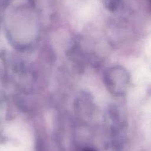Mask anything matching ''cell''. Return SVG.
Masks as SVG:
<instances>
[{
    "mask_svg": "<svg viewBox=\"0 0 151 151\" xmlns=\"http://www.w3.org/2000/svg\"><path fill=\"white\" fill-rule=\"evenodd\" d=\"M121 0H104V4L109 11H114L120 4Z\"/></svg>",
    "mask_w": 151,
    "mask_h": 151,
    "instance_id": "cell-1",
    "label": "cell"
},
{
    "mask_svg": "<svg viewBox=\"0 0 151 151\" xmlns=\"http://www.w3.org/2000/svg\"><path fill=\"white\" fill-rule=\"evenodd\" d=\"M84 151H94V150H91V149H86V150H85Z\"/></svg>",
    "mask_w": 151,
    "mask_h": 151,
    "instance_id": "cell-2",
    "label": "cell"
}]
</instances>
